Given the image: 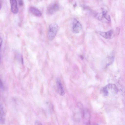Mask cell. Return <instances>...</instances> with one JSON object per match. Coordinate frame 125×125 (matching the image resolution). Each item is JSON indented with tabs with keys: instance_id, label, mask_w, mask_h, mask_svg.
Instances as JSON below:
<instances>
[{
	"instance_id": "cell-1",
	"label": "cell",
	"mask_w": 125,
	"mask_h": 125,
	"mask_svg": "<svg viewBox=\"0 0 125 125\" xmlns=\"http://www.w3.org/2000/svg\"><path fill=\"white\" fill-rule=\"evenodd\" d=\"M102 91L105 96L110 94H115L118 92V90L116 85L113 84H110L104 87Z\"/></svg>"
},
{
	"instance_id": "cell-2",
	"label": "cell",
	"mask_w": 125,
	"mask_h": 125,
	"mask_svg": "<svg viewBox=\"0 0 125 125\" xmlns=\"http://www.w3.org/2000/svg\"><path fill=\"white\" fill-rule=\"evenodd\" d=\"M58 29V24L55 23L51 24L49 26L47 36L48 39L52 40L55 37Z\"/></svg>"
},
{
	"instance_id": "cell-3",
	"label": "cell",
	"mask_w": 125,
	"mask_h": 125,
	"mask_svg": "<svg viewBox=\"0 0 125 125\" xmlns=\"http://www.w3.org/2000/svg\"><path fill=\"white\" fill-rule=\"evenodd\" d=\"M96 32L106 39H111L113 38L115 36L114 32L111 30L107 32L97 31Z\"/></svg>"
},
{
	"instance_id": "cell-4",
	"label": "cell",
	"mask_w": 125,
	"mask_h": 125,
	"mask_svg": "<svg viewBox=\"0 0 125 125\" xmlns=\"http://www.w3.org/2000/svg\"><path fill=\"white\" fill-rule=\"evenodd\" d=\"M82 28V25L76 19H74L72 26V30L73 32L76 33H79Z\"/></svg>"
},
{
	"instance_id": "cell-5",
	"label": "cell",
	"mask_w": 125,
	"mask_h": 125,
	"mask_svg": "<svg viewBox=\"0 0 125 125\" xmlns=\"http://www.w3.org/2000/svg\"><path fill=\"white\" fill-rule=\"evenodd\" d=\"M59 8L58 4L56 3H54L48 7L47 10V12L48 14H52L57 11Z\"/></svg>"
},
{
	"instance_id": "cell-6",
	"label": "cell",
	"mask_w": 125,
	"mask_h": 125,
	"mask_svg": "<svg viewBox=\"0 0 125 125\" xmlns=\"http://www.w3.org/2000/svg\"><path fill=\"white\" fill-rule=\"evenodd\" d=\"M11 11L14 14H16L18 12V9L17 6V3L16 0H10Z\"/></svg>"
},
{
	"instance_id": "cell-7",
	"label": "cell",
	"mask_w": 125,
	"mask_h": 125,
	"mask_svg": "<svg viewBox=\"0 0 125 125\" xmlns=\"http://www.w3.org/2000/svg\"><path fill=\"white\" fill-rule=\"evenodd\" d=\"M56 83L59 94L61 95H64L65 93L61 82L59 80H57L56 81Z\"/></svg>"
},
{
	"instance_id": "cell-8",
	"label": "cell",
	"mask_w": 125,
	"mask_h": 125,
	"mask_svg": "<svg viewBox=\"0 0 125 125\" xmlns=\"http://www.w3.org/2000/svg\"><path fill=\"white\" fill-rule=\"evenodd\" d=\"M5 113L2 106L0 105V123H3L5 121Z\"/></svg>"
},
{
	"instance_id": "cell-9",
	"label": "cell",
	"mask_w": 125,
	"mask_h": 125,
	"mask_svg": "<svg viewBox=\"0 0 125 125\" xmlns=\"http://www.w3.org/2000/svg\"><path fill=\"white\" fill-rule=\"evenodd\" d=\"M30 11L34 15L37 16H40L42 15L41 11L37 8L31 7L30 8Z\"/></svg>"
},
{
	"instance_id": "cell-10",
	"label": "cell",
	"mask_w": 125,
	"mask_h": 125,
	"mask_svg": "<svg viewBox=\"0 0 125 125\" xmlns=\"http://www.w3.org/2000/svg\"><path fill=\"white\" fill-rule=\"evenodd\" d=\"M102 14L103 17L106 20L109 21H111L110 16L108 13V12L106 10H103L102 12Z\"/></svg>"
},
{
	"instance_id": "cell-11",
	"label": "cell",
	"mask_w": 125,
	"mask_h": 125,
	"mask_svg": "<svg viewBox=\"0 0 125 125\" xmlns=\"http://www.w3.org/2000/svg\"><path fill=\"white\" fill-rule=\"evenodd\" d=\"M3 35L2 34L0 33V49L3 41Z\"/></svg>"
},
{
	"instance_id": "cell-12",
	"label": "cell",
	"mask_w": 125,
	"mask_h": 125,
	"mask_svg": "<svg viewBox=\"0 0 125 125\" xmlns=\"http://www.w3.org/2000/svg\"><path fill=\"white\" fill-rule=\"evenodd\" d=\"M34 125H42L40 122L38 120H36L35 121Z\"/></svg>"
},
{
	"instance_id": "cell-13",
	"label": "cell",
	"mask_w": 125,
	"mask_h": 125,
	"mask_svg": "<svg viewBox=\"0 0 125 125\" xmlns=\"http://www.w3.org/2000/svg\"><path fill=\"white\" fill-rule=\"evenodd\" d=\"M19 5L20 6H22L23 4V2L22 0H19Z\"/></svg>"
},
{
	"instance_id": "cell-14",
	"label": "cell",
	"mask_w": 125,
	"mask_h": 125,
	"mask_svg": "<svg viewBox=\"0 0 125 125\" xmlns=\"http://www.w3.org/2000/svg\"><path fill=\"white\" fill-rule=\"evenodd\" d=\"M120 29L118 27L116 29V32L117 34L118 35L119 33Z\"/></svg>"
},
{
	"instance_id": "cell-15",
	"label": "cell",
	"mask_w": 125,
	"mask_h": 125,
	"mask_svg": "<svg viewBox=\"0 0 125 125\" xmlns=\"http://www.w3.org/2000/svg\"><path fill=\"white\" fill-rule=\"evenodd\" d=\"M3 87V85L2 82L0 79V87L2 88Z\"/></svg>"
},
{
	"instance_id": "cell-16",
	"label": "cell",
	"mask_w": 125,
	"mask_h": 125,
	"mask_svg": "<svg viewBox=\"0 0 125 125\" xmlns=\"http://www.w3.org/2000/svg\"><path fill=\"white\" fill-rule=\"evenodd\" d=\"M76 3H75V4H74V5H73V6L75 7H76Z\"/></svg>"
},
{
	"instance_id": "cell-17",
	"label": "cell",
	"mask_w": 125,
	"mask_h": 125,
	"mask_svg": "<svg viewBox=\"0 0 125 125\" xmlns=\"http://www.w3.org/2000/svg\"><path fill=\"white\" fill-rule=\"evenodd\" d=\"M1 4L0 3V10L1 9Z\"/></svg>"
},
{
	"instance_id": "cell-18",
	"label": "cell",
	"mask_w": 125,
	"mask_h": 125,
	"mask_svg": "<svg viewBox=\"0 0 125 125\" xmlns=\"http://www.w3.org/2000/svg\"></svg>"
}]
</instances>
